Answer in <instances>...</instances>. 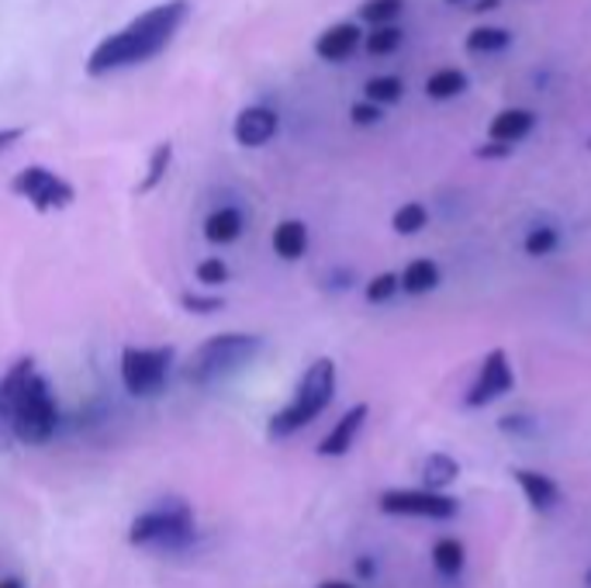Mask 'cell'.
I'll return each instance as SVG.
<instances>
[{
	"label": "cell",
	"instance_id": "52a82bcc",
	"mask_svg": "<svg viewBox=\"0 0 591 588\" xmlns=\"http://www.w3.org/2000/svg\"><path fill=\"white\" fill-rule=\"evenodd\" d=\"M11 191L17 197H25L28 205L35 212H43V215L63 212V208H70L73 201H76V188L70 184L67 177H59L49 167H25V170H17L11 177Z\"/></svg>",
	"mask_w": 591,
	"mask_h": 588
},
{
	"label": "cell",
	"instance_id": "3957f363",
	"mask_svg": "<svg viewBox=\"0 0 591 588\" xmlns=\"http://www.w3.org/2000/svg\"><path fill=\"white\" fill-rule=\"evenodd\" d=\"M336 398V360L333 357H318L309 363V371L301 374L294 398L284 405L280 412L270 416L267 422V436L270 440H288L304 425H312Z\"/></svg>",
	"mask_w": 591,
	"mask_h": 588
},
{
	"label": "cell",
	"instance_id": "9c48e42d",
	"mask_svg": "<svg viewBox=\"0 0 591 588\" xmlns=\"http://www.w3.org/2000/svg\"><path fill=\"white\" fill-rule=\"evenodd\" d=\"M512 388H516L512 360H508V353H505L502 347H495V350L484 353L481 371H478L474 384H471V388H467V395H463V405H467V409H484V405L505 398Z\"/></svg>",
	"mask_w": 591,
	"mask_h": 588
},
{
	"label": "cell",
	"instance_id": "7a4b0ae2",
	"mask_svg": "<svg viewBox=\"0 0 591 588\" xmlns=\"http://www.w3.org/2000/svg\"><path fill=\"white\" fill-rule=\"evenodd\" d=\"M0 419L8 422L11 436L28 447H43L56 436V398L32 357L11 363V371L0 377Z\"/></svg>",
	"mask_w": 591,
	"mask_h": 588
},
{
	"label": "cell",
	"instance_id": "5b68a950",
	"mask_svg": "<svg viewBox=\"0 0 591 588\" xmlns=\"http://www.w3.org/2000/svg\"><path fill=\"white\" fill-rule=\"evenodd\" d=\"M197 537L194 509L180 499H167L153 509L138 513L129 526L132 547H156V551H183Z\"/></svg>",
	"mask_w": 591,
	"mask_h": 588
},
{
	"label": "cell",
	"instance_id": "7c38bea8",
	"mask_svg": "<svg viewBox=\"0 0 591 588\" xmlns=\"http://www.w3.org/2000/svg\"><path fill=\"white\" fill-rule=\"evenodd\" d=\"M363 46V32L357 22H339L333 28H325L315 43V52L325 59V63H342V59H350L357 49Z\"/></svg>",
	"mask_w": 591,
	"mask_h": 588
},
{
	"label": "cell",
	"instance_id": "4dcf8cb0",
	"mask_svg": "<svg viewBox=\"0 0 591 588\" xmlns=\"http://www.w3.org/2000/svg\"><path fill=\"white\" fill-rule=\"evenodd\" d=\"M350 121H353L357 129H371V125H377V121H381V108L371 105V100H357V105L350 108Z\"/></svg>",
	"mask_w": 591,
	"mask_h": 588
},
{
	"label": "cell",
	"instance_id": "7bdbcfd3",
	"mask_svg": "<svg viewBox=\"0 0 591 588\" xmlns=\"http://www.w3.org/2000/svg\"><path fill=\"white\" fill-rule=\"evenodd\" d=\"M588 146H591V142H588Z\"/></svg>",
	"mask_w": 591,
	"mask_h": 588
},
{
	"label": "cell",
	"instance_id": "8992f818",
	"mask_svg": "<svg viewBox=\"0 0 591 588\" xmlns=\"http://www.w3.org/2000/svg\"><path fill=\"white\" fill-rule=\"evenodd\" d=\"M173 360V347H125L121 350V384L135 398H153L167 384Z\"/></svg>",
	"mask_w": 591,
	"mask_h": 588
},
{
	"label": "cell",
	"instance_id": "cb8c5ba5",
	"mask_svg": "<svg viewBox=\"0 0 591 588\" xmlns=\"http://www.w3.org/2000/svg\"><path fill=\"white\" fill-rule=\"evenodd\" d=\"M430 226V208L419 205V201H409V205H401L395 215H391V229L398 236H415Z\"/></svg>",
	"mask_w": 591,
	"mask_h": 588
},
{
	"label": "cell",
	"instance_id": "44dd1931",
	"mask_svg": "<svg viewBox=\"0 0 591 588\" xmlns=\"http://www.w3.org/2000/svg\"><path fill=\"white\" fill-rule=\"evenodd\" d=\"M508 46H512V35H508L505 28H495V25H478L467 32V52H505Z\"/></svg>",
	"mask_w": 591,
	"mask_h": 588
},
{
	"label": "cell",
	"instance_id": "60d3db41",
	"mask_svg": "<svg viewBox=\"0 0 591 588\" xmlns=\"http://www.w3.org/2000/svg\"><path fill=\"white\" fill-rule=\"evenodd\" d=\"M584 588H591V567H588V572H584Z\"/></svg>",
	"mask_w": 591,
	"mask_h": 588
},
{
	"label": "cell",
	"instance_id": "74e56055",
	"mask_svg": "<svg viewBox=\"0 0 591 588\" xmlns=\"http://www.w3.org/2000/svg\"><path fill=\"white\" fill-rule=\"evenodd\" d=\"M318 588H357L353 581H339V578H333V581H322Z\"/></svg>",
	"mask_w": 591,
	"mask_h": 588
},
{
	"label": "cell",
	"instance_id": "e0dca14e",
	"mask_svg": "<svg viewBox=\"0 0 591 588\" xmlns=\"http://www.w3.org/2000/svg\"><path fill=\"white\" fill-rule=\"evenodd\" d=\"M274 253L288 263L301 260L304 253H309V226L298 218L280 221V226L274 229Z\"/></svg>",
	"mask_w": 591,
	"mask_h": 588
},
{
	"label": "cell",
	"instance_id": "4fadbf2b",
	"mask_svg": "<svg viewBox=\"0 0 591 588\" xmlns=\"http://www.w3.org/2000/svg\"><path fill=\"white\" fill-rule=\"evenodd\" d=\"M516 484L522 489L526 502H529V509H536V513H550V509H557L560 505V484L543 475V471H529V468H516L512 471Z\"/></svg>",
	"mask_w": 591,
	"mask_h": 588
},
{
	"label": "cell",
	"instance_id": "8fae6325",
	"mask_svg": "<svg viewBox=\"0 0 591 588\" xmlns=\"http://www.w3.org/2000/svg\"><path fill=\"white\" fill-rule=\"evenodd\" d=\"M366 416H371V405H366V401L353 405V409H346V412L336 419L333 430L322 436V443H318V457H346V454H350V447L357 443V436H360V430H363Z\"/></svg>",
	"mask_w": 591,
	"mask_h": 588
},
{
	"label": "cell",
	"instance_id": "484cf974",
	"mask_svg": "<svg viewBox=\"0 0 591 588\" xmlns=\"http://www.w3.org/2000/svg\"><path fill=\"white\" fill-rule=\"evenodd\" d=\"M557 247H560V232L554 226H536V229H529L522 239V250L529 256H550Z\"/></svg>",
	"mask_w": 591,
	"mask_h": 588
},
{
	"label": "cell",
	"instance_id": "ac0fdd59",
	"mask_svg": "<svg viewBox=\"0 0 591 588\" xmlns=\"http://www.w3.org/2000/svg\"><path fill=\"white\" fill-rule=\"evenodd\" d=\"M460 478V460L450 457V454H430L422 460V481H425V489L430 492H446L450 484Z\"/></svg>",
	"mask_w": 591,
	"mask_h": 588
},
{
	"label": "cell",
	"instance_id": "277c9868",
	"mask_svg": "<svg viewBox=\"0 0 591 588\" xmlns=\"http://www.w3.org/2000/svg\"><path fill=\"white\" fill-rule=\"evenodd\" d=\"M263 336L256 333H221L205 339L201 347L183 363V381L194 384V388H212V384L232 377L242 371L246 363H253L263 353Z\"/></svg>",
	"mask_w": 591,
	"mask_h": 588
},
{
	"label": "cell",
	"instance_id": "9a60e30c",
	"mask_svg": "<svg viewBox=\"0 0 591 588\" xmlns=\"http://www.w3.org/2000/svg\"><path fill=\"white\" fill-rule=\"evenodd\" d=\"M242 229H246V215L232 205H221L205 218V239L212 247H229V242L242 236Z\"/></svg>",
	"mask_w": 591,
	"mask_h": 588
},
{
	"label": "cell",
	"instance_id": "ffe728a7",
	"mask_svg": "<svg viewBox=\"0 0 591 588\" xmlns=\"http://www.w3.org/2000/svg\"><path fill=\"white\" fill-rule=\"evenodd\" d=\"M463 91H467V73L454 70V67L436 70L430 80H425V97H433V100H454Z\"/></svg>",
	"mask_w": 591,
	"mask_h": 588
},
{
	"label": "cell",
	"instance_id": "e575fe53",
	"mask_svg": "<svg viewBox=\"0 0 591 588\" xmlns=\"http://www.w3.org/2000/svg\"><path fill=\"white\" fill-rule=\"evenodd\" d=\"M329 288H336V291H350L353 288V271H333L329 274Z\"/></svg>",
	"mask_w": 591,
	"mask_h": 588
},
{
	"label": "cell",
	"instance_id": "1f68e13d",
	"mask_svg": "<svg viewBox=\"0 0 591 588\" xmlns=\"http://www.w3.org/2000/svg\"><path fill=\"white\" fill-rule=\"evenodd\" d=\"M498 430L502 433H512V436H529L536 430V422L529 419V416H505L502 422H498Z\"/></svg>",
	"mask_w": 591,
	"mask_h": 588
},
{
	"label": "cell",
	"instance_id": "f546056e",
	"mask_svg": "<svg viewBox=\"0 0 591 588\" xmlns=\"http://www.w3.org/2000/svg\"><path fill=\"white\" fill-rule=\"evenodd\" d=\"M194 274H197V280H201V284H205V288H218V284H226V280H229V267H226V260H218V256L201 260Z\"/></svg>",
	"mask_w": 591,
	"mask_h": 588
},
{
	"label": "cell",
	"instance_id": "b9f144b4",
	"mask_svg": "<svg viewBox=\"0 0 591 588\" xmlns=\"http://www.w3.org/2000/svg\"><path fill=\"white\" fill-rule=\"evenodd\" d=\"M446 4H467V0H446Z\"/></svg>",
	"mask_w": 591,
	"mask_h": 588
},
{
	"label": "cell",
	"instance_id": "603a6c76",
	"mask_svg": "<svg viewBox=\"0 0 591 588\" xmlns=\"http://www.w3.org/2000/svg\"><path fill=\"white\" fill-rule=\"evenodd\" d=\"M401 94H405V84H401L398 76H391V73L366 80V87H363V100H371V105H377V108L398 105Z\"/></svg>",
	"mask_w": 591,
	"mask_h": 588
},
{
	"label": "cell",
	"instance_id": "d6986e66",
	"mask_svg": "<svg viewBox=\"0 0 591 588\" xmlns=\"http://www.w3.org/2000/svg\"><path fill=\"white\" fill-rule=\"evenodd\" d=\"M467 564V547L457 537H439L433 543V567L443 578H460Z\"/></svg>",
	"mask_w": 591,
	"mask_h": 588
},
{
	"label": "cell",
	"instance_id": "f35d334b",
	"mask_svg": "<svg viewBox=\"0 0 591 588\" xmlns=\"http://www.w3.org/2000/svg\"><path fill=\"white\" fill-rule=\"evenodd\" d=\"M0 588H25L22 578H0Z\"/></svg>",
	"mask_w": 591,
	"mask_h": 588
},
{
	"label": "cell",
	"instance_id": "6da1fadb",
	"mask_svg": "<svg viewBox=\"0 0 591 588\" xmlns=\"http://www.w3.org/2000/svg\"><path fill=\"white\" fill-rule=\"evenodd\" d=\"M188 14H191L188 0H167V4H156L149 11L135 14L125 28L108 35V38H100V43L94 46V52L87 56V73L108 76L118 70L149 63V59H156L173 43L177 32L183 28V22H188Z\"/></svg>",
	"mask_w": 591,
	"mask_h": 588
},
{
	"label": "cell",
	"instance_id": "d590c367",
	"mask_svg": "<svg viewBox=\"0 0 591 588\" xmlns=\"http://www.w3.org/2000/svg\"><path fill=\"white\" fill-rule=\"evenodd\" d=\"M25 129H0V153H8L14 142H22Z\"/></svg>",
	"mask_w": 591,
	"mask_h": 588
},
{
	"label": "cell",
	"instance_id": "836d02e7",
	"mask_svg": "<svg viewBox=\"0 0 591 588\" xmlns=\"http://www.w3.org/2000/svg\"><path fill=\"white\" fill-rule=\"evenodd\" d=\"M353 567H357V578H360V581H371V578L377 575L374 557H366V554H363V557H357V564H353Z\"/></svg>",
	"mask_w": 591,
	"mask_h": 588
},
{
	"label": "cell",
	"instance_id": "d4e9b609",
	"mask_svg": "<svg viewBox=\"0 0 591 588\" xmlns=\"http://www.w3.org/2000/svg\"><path fill=\"white\" fill-rule=\"evenodd\" d=\"M401 11H405V0H366V4L360 8V17L366 25L384 28V25H395L401 17Z\"/></svg>",
	"mask_w": 591,
	"mask_h": 588
},
{
	"label": "cell",
	"instance_id": "4316f807",
	"mask_svg": "<svg viewBox=\"0 0 591 588\" xmlns=\"http://www.w3.org/2000/svg\"><path fill=\"white\" fill-rule=\"evenodd\" d=\"M401 43H405L401 28L398 25H384V28H374L371 35L363 38V49L371 56H391Z\"/></svg>",
	"mask_w": 591,
	"mask_h": 588
},
{
	"label": "cell",
	"instance_id": "f1b7e54d",
	"mask_svg": "<svg viewBox=\"0 0 591 588\" xmlns=\"http://www.w3.org/2000/svg\"><path fill=\"white\" fill-rule=\"evenodd\" d=\"M180 309L191 312V315H215L226 309V301L218 295H194V291H183L180 295Z\"/></svg>",
	"mask_w": 591,
	"mask_h": 588
},
{
	"label": "cell",
	"instance_id": "d6a6232c",
	"mask_svg": "<svg viewBox=\"0 0 591 588\" xmlns=\"http://www.w3.org/2000/svg\"><path fill=\"white\" fill-rule=\"evenodd\" d=\"M481 159H505L512 156V146H502V142H484V146L478 149Z\"/></svg>",
	"mask_w": 591,
	"mask_h": 588
},
{
	"label": "cell",
	"instance_id": "ba28073f",
	"mask_svg": "<svg viewBox=\"0 0 591 588\" xmlns=\"http://www.w3.org/2000/svg\"><path fill=\"white\" fill-rule=\"evenodd\" d=\"M377 509L384 516H412V519H454L460 513V502L446 492L430 489H387L377 499Z\"/></svg>",
	"mask_w": 591,
	"mask_h": 588
},
{
	"label": "cell",
	"instance_id": "8d00e7d4",
	"mask_svg": "<svg viewBox=\"0 0 591 588\" xmlns=\"http://www.w3.org/2000/svg\"><path fill=\"white\" fill-rule=\"evenodd\" d=\"M11 443H14V436H11V430H8V422L0 419V457L11 451Z\"/></svg>",
	"mask_w": 591,
	"mask_h": 588
},
{
	"label": "cell",
	"instance_id": "30bf717a",
	"mask_svg": "<svg viewBox=\"0 0 591 588\" xmlns=\"http://www.w3.org/2000/svg\"><path fill=\"white\" fill-rule=\"evenodd\" d=\"M277 129H280V115L270 105H250V108H242L236 115L232 135H236L239 146L260 149V146H267V142L277 135Z\"/></svg>",
	"mask_w": 591,
	"mask_h": 588
},
{
	"label": "cell",
	"instance_id": "7402d4cb",
	"mask_svg": "<svg viewBox=\"0 0 591 588\" xmlns=\"http://www.w3.org/2000/svg\"><path fill=\"white\" fill-rule=\"evenodd\" d=\"M173 164V142H159V146L149 153V167H146V177L138 180V194H149L162 184V177H167Z\"/></svg>",
	"mask_w": 591,
	"mask_h": 588
},
{
	"label": "cell",
	"instance_id": "83f0119b",
	"mask_svg": "<svg viewBox=\"0 0 591 588\" xmlns=\"http://www.w3.org/2000/svg\"><path fill=\"white\" fill-rule=\"evenodd\" d=\"M398 291H401V277L387 271V274H377L374 280H366L363 298L371 301V305H384V301H391Z\"/></svg>",
	"mask_w": 591,
	"mask_h": 588
},
{
	"label": "cell",
	"instance_id": "ab89813d",
	"mask_svg": "<svg viewBox=\"0 0 591 588\" xmlns=\"http://www.w3.org/2000/svg\"><path fill=\"white\" fill-rule=\"evenodd\" d=\"M474 8L478 11H492V8H498V0H474Z\"/></svg>",
	"mask_w": 591,
	"mask_h": 588
},
{
	"label": "cell",
	"instance_id": "5bb4252c",
	"mask_svg": "<svg viewBox=\"0 0 591 588\" xmlns=\"http://www.w3.org/2000/svg\"><path fill=\"white\" fill-rule=\"evenodd\" d=\"M533 129H536V115L529 108H505V111H498L492 118V125H487V139L502 142V146H516V142H522Z\"/></svg>",
	"mask_w": 591,
	"mask_h": 588
},
{
	"label": "cell",
	"instance_id": "2e32d148",
	"mask_svg": "<svg viewBox=\"0 0 591 588\" xmlns=\"http://www.w3.org/2000/svg\"><path fill=\"white\" fill-rule=\"evenodd\" d=\"M398 277H401V291H405V295H430V291L439 288L443 271H439L436 260L419 256V260H412Z\"/></svg>",
	"mask_w": 591,
	"mask_h": 588
}]
</instances>
